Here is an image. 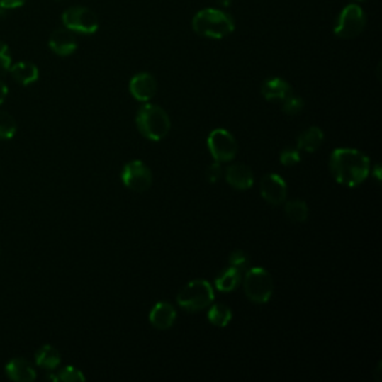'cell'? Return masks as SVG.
Wrapping results in <instances>:
<instances>
[{
	"instance_id": "1",
	"label": "cell",
	"mask_w": 382,
	"mask_h": 382,
	"mask_svg": "<svg viewBox=\"0 0 382 382\" xmlns=\"http://www.w3.org/2000/svg\"><path fill=\"white\" fill-rule=\"evenodd\" d=\"M330 171L337 184L352 189L369 176L371 160L359 150L336 148L330 155Z\"/></svg>"
},
{
	"instance_id": "2",
	"label": "cell",
	"mask_w": 382,
	"mask_h": 382,
	"mask_svg": "<svg viewBox=\"0 0 382 382\" xmlns=\"http://www.w3.org/2000/svg\"><path fill=\"white\" fill-rule=\"evenodd\" d=\"M193 30L208 39H223L235 30V20L230 13L215 8H206L194 16Z\"/></svg>"
},
{
	"instance_id": "3",
	"label": "cell",
	"mask_w": 382,
	"mask_h": 382,
	"mask_svg": "<svg viewBox=\"0 0 382 382\" xmlns=\"http://www.w3.org/2000/svg\"><path fill=\"white\" fill-rule=\"evenodd\" d=\"M139 133L152 142H159L171 132V118L159 105H144L136 116Z\"/></svg>"
},
{
	"instance_id": "4",
	"label": "cell",
	"mask_w": 382,
	"mask_h": 382,
	"mask_svg": "<svg viewBox=\"0 0 382 382\" xmlns=\"http://www.w3.org/2000/svg\"><path fill=\"white\" fill-rule=\"evenodd\" d=\"M176 300L182 309L197 313L209 308L214 302V287L205 279H194L179 291Z\"/></svg>"
},
{
	"instance_id": "5",
	"label": "cell",
	"mask_w": 382,
	"mask_h": 382,
	"mask_svg": "<svg viewBox=\"0 0 382 382\" xmlns=\"http://www.w3.org/2000/svg\"><path fill=\"white\" fill-rule=\"evenodd\" d=\"M244 291L254 303H267L274 294V279L263 267L248 269L244 278Z\"/></svg>"
},
{
	"instance_id": "6",
	"label": "cell",
	"mask_w": 382,
	"mask_h": 382,
	"mask_svg": "<svg viewBox=\"0 0 382 382\" xmlns=\"http://www.w3.org/2000/svg\"><path fill=\"white\" fill-rule=\"evenodd\" d=\"M366 23L367 20L364 11L359 5L351 4L339 13L333 32L341 39H354L363 33Z\"/></svg>"
},
{
	"instance_id": "7",
	"label": "cell",
	"mask_w": 382,
	"mask_h": 382,
	"mask_svg": "<svg viewBox=\"0 0 382 382\" xmlns=\"http://www.w3.org/2000/svg\"><path fill=\"white\" fill-rule=\"evenodd\" d=\"M62 21L66 29L79 35H94L99 30V18L86 6H74L63 12Z\"/></svg>"
},
{
	"instance_id": "8",
	"label": "cell",
	"mask_w": 382,
	"mask_h": 382,
	"mask_svg": "<svg viewBox=\"0 0 382 382\" xmlns=\"http://www.w3.org/2000/svg\"><path fill=\"white\" fill-rule=\"evenodd\" d=\"M208 150L215 162L229 163L236 157L237 142L229 130L215 129L208 136Z\"/></svg>"
},
{
	"instance_id": "9",
	"label": "cell",
	"mask_w": 382,
	"mask_h": 382,
	"mask_svg": "<svg viewBox=\"0 0 382 382\" xmlns=\"http://www.w3.org/2000/svg\"><path fill=\"white\" fill-rule=\"evenodd\" d=\"M121 181L129 190L144 193L152 186V172L144 162L133 160L123 167Z\"/></svg>"
},
{
	"instance_id": "10",
	"label": "cell",
	"mask_w": 382,
	"mask_h": 382,
	"mask_svg": "<svg viewBox=\"0 0 382 382\" xmlns=\"http://www.w3.org/2000/svg\"><path fill=\"white\" fill-rule=\"evenodd\" d=\"M260 194L271 205H282L287 201V184L276 174L266 175L260 182Z\"/></svg>"
},
{
	"instance_id": "11",
	"label": "cell",
	"mask_w": 382,
	"mask_h": 382,
	"mask_svg": "<svg viewBox=\"0 0 382 382\" xmlns=\"http://www.w3.org/2000/svg\"><path fill=\"white\" fill-rule=\"evenodd\" d=\"M130 94L139 102H150L157 93V81L148 72L136 74L129 82Z\"/></svg>"
},
{
	"instance_id": "12",
	"label": "cell",
	"mask_w": 382,
	"mask_h": 382,
	"mask_svg": "<svg viewBox=\"0 0 382 382\" xmlns=\"http://www.w3.org/2000/svg\"><path fill=\"white\" fill-rule=\"evenodd\" d=\"M48 45L54 54L60 55V57H67V55H72L77 51L78 40L72 30L62 27V29L52 32Z\"/></svg>"
},
{
	"instance_id": "13",
	"label": "cell",
	"mask_w": 382,
	"mask_h": 382,
	"mask_svg": "<svg viewBox=\"0 0 382 382\" xmlns=\"http://www.w3.org/2000/svg\"><path fill=\"white\" fill-rule=\"evenodd\" d=\"M176 321V310L175 308L167 302H159L154 305L150 313V322L152 327L159 330L171 329Z\"/></svg>"
},
{
	"instance_id": "14",
	"label": "cell",
	"mask_w": 382,
	"mask_h": 382,
	"mask_svg": "<svg viewBox=\"0 0 382 382\" xmlns=\"http://www.w3.org/2000/svg\"><path fill=\"white\" fill-rule=\"evenodd\" d=\"M225 181L233 189L245 191L254 186V174L245 164H233L225 171Z\"/></svg>"
},
{
	"instance_id": "15",
	"label": "cell",
	"mask_w": 382,
	"mask_h": 382,
	"mask_svg": "<svg viewBox=\"0 0 382 382\" xmlns=\"http://www.w3.org/2000/svg\"><path fill=\"white\" fill-rule=\"evenodd\" d=\"M293 93L291 86L282 78H269L262 86V96L269 102H282Z\"/></svg>"
},
{
	"instance_id": "16",
	"label": "cell",
	"mask_w": 382,
	"mask_h": 382,
	"mask_svg": "<svg viewBox=\"0 0 382 382\" xmlns=\"http://www.w3.org/2000/svg\"><path fill=\"white\" fill-rule=\"evenodd\" d=\"M5 372L9 379L16 382H32L36 379L35 367L26 359H21V357L12 359L5 366Z\"/></svg>"
},
{
	"instance_id": "17",
	"label": "cell",
	"mask_w": 382,
	"mask_h": 382,
	"mask_svg": "<svg viewBox=\"0 0 382 382\" xmlns=\"http://www.w3.org/2000/svg\"><path fill=\"white\" fill-rule=\"evenodd\" d=\"M9 72L12 78L24 87L32 86V84H35L39 79V69L36 64L30 62H18L16 64H12Z\"/></svg>"
},
{
	"instance_id": "18",
	"label": "cell",
	"mask_w": 382,
	"mask_h": 382,
	"mask_svg": "<svg viewBox=\"0 0 382 382\" xmlns=\"http://www.w3.org/2000/svg\"><path fill=\"white\" fill-rule=\"evenodd\" d=\"M324 142V133L320 127H309L297 137V148L305 152H315Z\"/></svg>"
},
{
	"instance_id": "19",
	"label": "cell",
	"mask_w": 382,
	"mask_h": 382,
	"mask_svg": "<svg viewBox=\"0 0 382 382\" xmlns=\"http://www.w3.org/2000/svg\"><path fill=\"white\" fill-rule=\"evenodd\" d=\"M35 360H36V364L42 367V369L55 371L62 363V356L52 345H44L36 351Z\"/></svg>"
},
{
	"instance_id": "20",
	"label": "cell",
	"mask_w": 382,
	"mask_h": 382,
	"mask_svg": "<svg viewBox=\"0 0 382 382\" xmlns=\"http://www.w3.org/2000/svg\"><path fill=\"white\" fill-rule=\"evenodd\" d=\"M240 272L235 267H229L223 271L218 278L215 279V288L221 293H230L235 291L237 288V286L240 284Z\"/></svg>"
},
{
	"instance_id": "21",
	"label": "cell",
	"mask_w": 382,
	"mask_h": 382,
	"mask_svg": "<svg viewBox=\"0 0 382 382\" xmlns=\"http://www.w3.org/2000/svg\"><path fill=\"white\" fill-rule=\"evenodd\" d=\"M233 318V314L229 306L225 305H221V303H217V305H212L208 310V321L215 325V327H227V325L230 324Z\"/></svg>"
},
{
	"instance_id": "22",
	"label": "cell",
	"mask_w": 382,
	"mask_h": 382,
	"mask_svg": "<svg viewBox=\"0 0 382 382\" xmlns=\"http://www.w3.org/2000/svg\"><path fill=\"white\" fill-rule=\"evenodd\" d=\"M286 215L293 221V223H303L308 220V214H309V208L306 205L305 201L302 199H294V201H288L286 203Z\"/></svg>"
},
{
	"instance_id": "23",
	"label": "cell",
	"mask_w": 382,
	"mask_h": 382,
	"mask_svg": "<svg viewBox=\"0 0 382 382\" xmlns=\"http://www.w3.org/2000/svg\"><path fill=\"white\" fill-rule=\"evenodd\" d=\"M17 133V123L6 111H0V139H11Z\"/></svg>"
},
{
	"instance_id": "24",
	"label": "cell",
	"mask_w": 382,
	"mask_h": 382,
	"mask_svg": "<svg viewBox=\"0 0 382 382\" xmlns=\"http://www.w3.org/2000/svg\"><path fill=\"white\" fill-rule=\"evenodd\" d=\"M54 381L84 382V381H86V376H84V373L79 369H77V367L66 366V367H63V369L57 375H54Z\"/></svg>"
},
{
	"instance_id": "25",
	"label": "cell",
	"mask_w": 382,
	"mask_h": 382,
	"mask_svg": "<svg viewBox=\"0 0 382 382\" xmlns=\"http://www.w3.org/2000/svg\"><path fill=\"white\" fill-rule=\"evenodd\" d=\"M303 106H305L303 99L293 94V93L286 99V101H282V112H284V114H287V116L299 114V112H302Z\"/></svg>"
},
{
	"instance_id": "26",
	"label": "cell",
	"mask_w": 382,
	"mask_h": 382,
	"mask_svg": "<svg viewBox=\"0 0 382 382\" xmlns=\"http://www.w3.org/2000/svg\"><path fill=\"white\" fill-rule=\"evenodd\" d=\"M300 160H302V157H300L299 148H286V150H282L279 154L281 164H284L287 167L296 166L297 163H300Z\"/></svg>"
},
{
	"instance_id": "27",
	"label": "cell",
	"mask_w": 382,
	"mask_h": 382,
	"mask_svg": "<svg viewBox=\"0 0 382 382\" xmlns=\"http://www.w3.org/2000/svg\"><path fill=\"white\" fill-rule=\"evenodd\" d=\"M229 262H230V266H232V267L237 269L239 272H242V271H245V269H247L248 264H249V256H248V254H247L245 251L237 249V251H233V252L230 254Z\"/></svg>"
},
{
	"instance_id": "28",
	"label": "cell",
	"mask_w": 382,
	"mask_h": 382,
	"mask_svg": "<svg viewBox=\"0 0 382 382\" xmlns=\"http://www.w3.org/2000/svg\"><path fill=\"white\" fill-rule=\"evenodd\" d=\"M11 66H12V57L9 52V47L4 40H0V77L9 72Z\"/></svg>"
},
{
	"instance_id": "29",
	"label": "cell",
	"mask_w": 382,
	"mask_h": 382,
	"mask_svg": "<svg viewBox=\"0 0 382 382\" xmlns=\"http://www.w3.org/2000/svg\"><path fill=\"white\" fill-rule=\"evenodd\" d=\"M221 174H223V169H221V163H218V162H214L212 164H209L206 172H205V175L210 184H215L221 178Z\"/></svg>"
},
{
	"instance_id": "30",
	"label": "cell",
	"mask_w": 382,
	"mask_h": 382,
	"mask_svg": "<svg viewBox=\"0 0 382 382\" xmlns=\"http://www.w3.org/2000/svg\"><path fill=\"white\" fill-rule=\"evenodd\" d=\"M27 0H0V8H4L6 11L9 9H16V8H21Z\"/></svg>"
},
{
	"instance_id": "31",
	"label": "cell",
	"mask_w": 382,
	"mask_h": 382,
	"mask_svg": "<svg viewBox=\"0 0 382 382\" xmlns=\"http://www.w3.org/2000/svg\"><path fill=\"white\" fill-rule=\"evenodd\" d=\"M6 96H8V86L2 79H0V105L5 102Z\"/></svg>"
},
{
	"instance_id": "32",
	"label": "cell",
	"mask_w": 382,
	"mask_h": 382,
	"mask_svg": "<svg viewBox=\"0 0 382 382\" xmlns=\"http://www.w3.org/2000/svg\"><path fill=\"white\" fill-rule=\"evenodd\" d=\"M214 2L218 5V6H223V8H229L232 5L233 0H214Z\"/></svg>"
},
{
	"instance_id": "33",
	"label": "cell",
	"mask_w": 382,
	"mask_h": 382,
	"mask_svg": "<svg viewBox=\"0 0 382 382\" xmlns=\"http://www.w3.org/2000/svg\"><path fill=\"white\" fill-rule=\"evenodd\" d=\"M373 174H375L376 181H381V179H382V178H381V166H379V164H376V166L373 167Z\"/></svg>"
},
{
	"instance_id": "34",
	"label": "cell",
	"mask_w": 382,
	"mask_h": 382,
	"mask_svg": "<svg viewBox=\"0 0 382 382\" xmlns=\"http://www.w3.org/2000/svg\"><path fill=\"white\" fill-rule=\"evenodd\" d=\"M357 2H364V0H357Z\"/></svg>"
}]
</instances>
